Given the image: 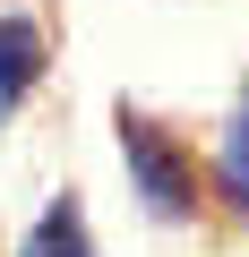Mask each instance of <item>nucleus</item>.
<instances>
[{
    "instance_id": "1",
    "label": "nucleus",
    "mask_w": 249,
    "mask_h": 257,
    "mask_svg": "<svg viewBox=\"0 0 249 257\" xmlns=\"http://www.w3.org/2000/svg\"><path fill=\"white\" fill-rule=\"evenodd\" d=\"M120 155H129V180H138L146 214H163V223H189L198 214V163L181 155L172 128L146 120L138 103H120Z\"/></svg>"
},
{
    "instance_id": "2",
    "label": "nucleus",
    "mask_w": 249,
    "mask_h": 257,
    "mask_svg": "<svg viewBox=\"0 0 249 257\" xmlns=\"http://www.w3.org/2000/svg\"><path fill=\"white\" fill-rule=\"evenodd\" d=\"M43 69H52V35L26 9H9V18H0V111H18L43 86Z\"/></svg>"
},
{
    "instance_id": "5",
    "label": "nucleus",
    "mask_w": 249,
    "mask_h": 257,
    "mask_svg": "<svg viewBox=\"0 0 249 257\" xmlns=\"http://www.w3.org/2000/svg\"><path fill=\"white\" fill-rule=\"evenodd\" d=\"M0 120H9V111H0Z\"/></svg>"
},
{
    "instance_id": "3",
    "label": "nucleus",
    "mask_w": 249,
    "mask_h": 257,
    "mask_svg": "<svg viewBox=\"0 0 249 257\" xmlns=\"http://www.w3.org/2000/svg\"><path fill=\"white\" fill-rule=\"evenodd\" d=\"M18 257H95V240H86V206H77V197H52V206L35 214V231L18 240Z\"/></svg>"
},
{
    "instance_id": "4",
    "label": "nucleus",
    "mask_w": 249,
    "mask_h": 257,
    "mask_svg": "<svg viewBox=\"0 0 249 257\" xmlns=\"http://www.w3.org/2000/svg\"><path fill=\"white\" fill-rule=\"evenodd\" d=\"M215 172H223V197L249 214V86H240V103H232V128H223V155H215Z\"/></svg>"
}]
</instances>
